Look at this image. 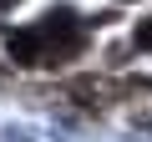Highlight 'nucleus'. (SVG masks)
<instances>
[{"label":"nucleus","mask_w":152,"mask_h":142,"mask_svg":"<svg viewBox=\"0 0 152 142\" xmlns=\"http://www.w3.org/2000/svg\"><path fill=\"white\" fill-rule=\"evenodd\" d=\"M10 56L20 66H41V61H71V56H81L86 51V36L76 31V15L71 10H51L41 26L31 31H10Z\"/></svg>","instance_id":"obj_1"},{"label":"nucleus","mask_w":152,"mask_h":142,"mask_svg":"<svg viewBox=\"0 0 152 142\" xmlns=\"http://www.w3.org/2000/svg\"><path fill=\"white\" fill-rule=\"evenodd\" d=\"M137 46H147V51H152V15H147V20L137 26Z\"/></svg>","instance_id":"obj_2"},{"label":"nucleus","mask_w":152,"mask_h":142,"mask_svg":"<svg viewBox=\"0 0 152 142\" xmlns=\"http://www.w3.org/2000/svg\"><path fill=\"white\" fill-rule=\"evenodd\" d=\"M15 5H20V0H0V10H15Z\"/></svg>","instance_id":"obj_3"}]
</instances>
